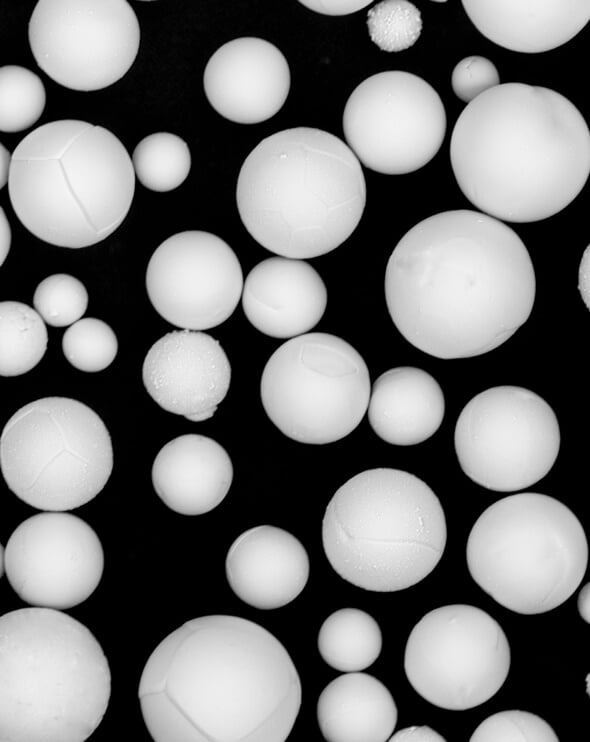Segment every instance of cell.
I'll use <instances>...</instances> for the list:
<instances>
[{"instance_id":"7a4b0ae2","label":"cell","mask_w":590,"mask_h":742,"mask_svg":"<svg viewBox=\"0 0 590 742\" xmlns=\"http://www.w3.org/2000/svg\"><path fill=\"white\" fill-rule=\"evenodd\" d=\"M155 742H284L302 688L281 642L241 617L186 621L149 656L139 681Z\"/></svg>"},{"instance_id":"4316f807","label":"cell","mask_w":590,"mask_h":742,"mask_svg":"<svg viewBox=\"0 0 590 742\" xmlns=\"http://www.w3.org/2000/svg\"><path fill=\"white\" fill-rule=\"evenodd\" d=\"M131 160L138 181L154 192L178 188L188 177L192 162L186 141L170 132H156L141 139Z\"/></svg>"},{"instance_id":"2e32d148","label":"cell","mask_w":590,"mask_h":742,"mask_svg":"<svg viewBox=\"0 0 590 742\" xmlns=\"http://www.w3.org/2000/svg\"><path fill=\"white\" fill-rule=\"evenodd\" d=\"M145 284L152 306L164 320L193 331L225 322L244 285L232 248L201 230L179 232L163 241L149 260Z\"/></svg>"},{"instance_id":"8992f818","label":"cell","mask_w":590,"mask_h":742,"mask_svg":"<svg viewBox=\"0 0 590 742\" xmlns=\"http://www.w3.org/2000/svg\"><path fill=\"white\" fill-rule=\"evenodd\" d=\"M12 208L38 239L79 249L109 237L124 221L135 192L125 146L110 130L82 120L43 124L12 153Z\"/></svg>"},{"instance_id":"52a82bcc","label":"cell","mask_w":590,"mask_h":742,"mask_svg":"<svg viewBox=\"0 0 590 742\" xmlns=\"http://www.w3.org/2000/svg\"><path fill=\"white\" fill-rule=\"evenodd\" d=\"M447 526L433 490L393 468L360 472L329 501L322 543L334 571L372 592H396L426 578L446 546Z\"/></svg>"},{"instance_id":"30bf717a","label":"cell","mask_w":590,"mask_h":742,"mask_svg":"<svg viewBox=\"0 0 590 742\" xmlns=\"http://www.w3.org/2000/svg\"><path fill=\"white\" fill-rule=\"evenodd\" d=\"M371 392L367 365L345 340L328 333L291 338L271 355L260 383L268 418L290 439L336 442L363 419Z\"/></svg>"},{"instance_id":"603a6c76","label":"cell","mask_w":590,"mask_h":742,"mask_svg":"<svg viewBox=\"0 0 590 742\" xmlns=\"http://www.w3.org/2000/svg\"><path fill=\"white\" fill-rule=\"evenodd\" d=\"M368 419L385 442L411 446L429 439L441 426L445 398L428 372L411 366L389 369L374 382Z\"/></svg>"},{"instance_id":"5bb4252c","label":"cell","mask_w":590,"mask_h":742,"mask_svg":"<svg viewBox=\"0 0 590 742\" xmlns=\"http://www.w3.org/2000/svg\"><path fill=\"white\" fill-rule=\"evenodd\" d=\"M446 112L435 89L405 71H384L362 81L343 112L348 147L367 168L386 175L419 170L439 151Z\"/></svg>"},{"instance_id":"8fae6325","label":"cell","mask_w":590,"mask_h":742,"mask_svg":"<svg viewBox=\"0 0 590 742\" xmlns=\"http://www.w3.org/2000/svg\"><path fill=\"white\" fill-rule=\"evenodd\" d=\"M454 445L461 469L473 482L512 492L548 474L559 453L560 428L551 406L535 392L496 386L462 409Z\"/></svg>"},{"instance_id":"d590c367","label":"cell","mask_w":590,"mask_h":742,"mask_svg":"<svg viewBox=\"0 0 590 742\" xmlns=\"http://www.w3.org/2000/svg\"><path fill=\"white\" fill-rule=\"evenodd\" d=\"M578 288L583 301L589 308V246H587L579 267Z\"/></svg>"},{"instance_id":"1f68e13d","label":"cell","mask_w":590,"mask_h":742,"mask_svg":"<svg viewBox=\"0 0 590 742\" xmlns=\"http://www.w3.org/2000/svg\"><path fill=\"white\" fill-rule=\"evenodd\" d=\"M470 742H558L552 727L541 717L521 710H507L486 718Z\"/></svg>"},{"instance_id":"f1b7e54d","label":"cell","mask_w":590,"mask_h":742,"mask_svg":"<svg viewBox=\"0 0 590 742\" xmlns=\"http://www.w3.org/2000/svg\"><path fill=\"white\" fill-rule=\"evenodd\" d=\"M62 351L76 369L94 373L106 369L118 352V340L104 321L87 317L70 325L62 338Z\"/></svg>"},{"instance_id":"ac0fdd59","label":"cell","mask_w":590,"mask_h":742,"mask_svg":"<svg viewBox=\"0 0 590 742\" xmlns=\"http://www.w3.org/2000/svg\"><path fill=\"white\" fill-rule=\"evenodd\" d=\"M290 69L271 42L241 37L220 46L208 60L203 87L212 108L239 124H257L273 117L290 90Z\"/></svg>"},{"instance_id":"9c48e42d","label":"cell","mask_w":590,"mask_h":742,"mask_svg":"<svg viewBox=\"0 0 590 742\" xmlns=\"http://www.w3.org/2000/svg\"><path fill=\"white\" fill-rule=\"evenodd\" d=\"M0 466L8 488L27 505L69 511L87 504L108 482L111 436L86 404L58 396L37 399L5 424Z\"/></svg>"},{"instance_id":"cb8c5ba5","label":"cell","mask_w":590,"mask_h":742,"mask_svg":"<svg viewBox=\"0 0 590 742\" xmlns=\"http://www.w3.org/2000/svg\"><path fill=\"white\" fill-rule=\"evenodd\" d=\"M397 707L375 677L348 672L332 680L317 702V720L328 742H385L397 722Z\"/></svg>"},{"instance_id":"484cf974","label":"cell","mask_w":590,"mask_h":742,"mask_svg":"<svg viewBox=\"0 0 590 742\" xmlns=\"http://www.w3.org/2000/svg\"><path fill=\"white\" fill-rule=\"evenodd\" d=\"M45 321L35 309L18 301L0 304V375L27 373L43 358L48 344Z\"/></svg>"},{"instance_id":"3957f363","label":"cell","mask_w":590,"mask_h":742,"mask_svg":"<svg viewBox=\"0 0 590 742\" xmlns=\"http://www.w3.org/2000/svg\"><path fill=\"white\" fill-rule=\"evenodd\" d=\"M465 197L500 221L529 223L566 208L590 172V133L581 112L541 86L504 83L468 103L450 141Z\"/></svg>"},{"instance_id":"4dcf8cb0","label":"cell","mask_w":590,"mask_h":742,"mask_svg":"<svg viewBox=\"0 0 590 742\" xmlns=\"http://www.w3.org/2000/svg\"><path fill=\"white\" fill-rule=\"evenodd\" d=\"M33 306L48 325L70 326L86 312L88 292L76 277L63 273L53 274L37 285Z\"/></svg>"},{"instance_id":"ba28073f","label":"cell","mask_w":590,"mask_h":742,"mask_svg":"<svg viewBox=\"0 0 590 742\" xmlns=\"http://www.w3.org/2000/svg\"><path fill=\"white\" fill-rule=\"evenodd\" d=\"M466 560L476 584L523 615L551 611L573 595L588 563L575 514L559 500L519 493L490 505L474 523Z\"/></svg>"},{"instance_id":"d6986e66","label":"cell","mask_w":590,"mask_h":742,"mask_svg":"<svg viewBox=\"0 0 590 742\" xmlns=\"http://www.w3.org/2000/svg\"><path fill=\"white\" fill-rule=\"evenodd\" d=\"M309 558L302 543L279 527L260 525L240 534L226 560L227 581L244 603L273 610L292 602L309 577Z\"/></svg>"},{"instance_id":"5b68a950","label":"cell","mask_w":590,"mask_h":742,"mask_svg":"<svg viewBox=\"0 0 590 742\" xmlns=\"http://www.w3.org/2000/svg\"><path fill=\"white\" fill-rule=\"evenodd\" d=\"M110 695L108 660L81 622L33 606L1 616V742H83Z\"/></svg>"},{"instance_id":"d6a6232c","label":"cell","mask_w":590,"mask_h":742,"mask_svg":"<svg viewBox=\"0 0 590 742\" xmlns=\"http://www.w3.org/2000/svg\"><path fill=\"white\" fill-rule=\"evenodd\" d=\"M500 77L496 66L482 56H468L454 67L451 85L454 94L470 103L484 92L498 86Z\"/></svg>"},{"instance_id":"7c38bea8","label":"cell","mask_w":590,"mask_h":742,"mask_svg":"<svg viewBox=\"0 0 590 742\" xmlns=\"http://www.w3.org/2000/svg\"><path fill=\"white\" fill-rule=\"evenodd\" d=\"M508 639L484 610L451 604L429 611L408 637L404 669L413 689L432 705L453 711L491 699L510 669Z\"/></svg>"},{"instance_id":"9a60e30c","label":"cell","mask_w":590,"mask_h":742,"mask_svg":"<svg viewBox=\"0 0 590 742\" xmlns=\"http://www.w3.org/2000/svg\"><path fill=\"white\" fill-rule=\"evenodd\" d=\"M5 573L18 597L33 607L65 610L92 595L104 569L102 544L92 527L66 512L33 515L1 545Z\"/></svg>"},{"instance_id":"4fadbf2b","label":"cell","mask_w":590,"mask_h":742,"mask_svg":"<svg viewBox=\"0 0 590 742\" xmlns=\"http://www.w3.org/2000/svg\"><path fill=\"white\" fill-rule=\"evenodd\" d=\"M140 38L139 21L126 0H39L28 24L37 65L74 91L101 90L124 77Z\"/></svg>"},{"instance_id":"f546056e","label":"cell","mask_w":590,"mask_h":742,"mask_svg":"<svg viewBox=\"0 0 590 742\" xmlns=\"http://www.w3.org/2000/svg\"><path fill=\"white\" fill-rule=\"evenodd\" d=\"M368 33L382 51L400 52L413 46L422 31L419 9L406 0H384L367 13Z\"/></svg>"},{"instance_id":"6da1fadb","label":"cell","mask_w":590,"mask_h":742,"mask_svg":"<svg viewBox=\"0 0 590 742\" xmlns=\"http://www.w3.org/2000/svg\"><path fill=\"white\" fill-rule=\"evenodd\" d=\"M385 299L401 335L439 359L488 353L529 318L536 279L529 252L502 221L472 210L413 226L387 262Z\"/></svg>"},{"instance_id":"74e56055","label":"cell","mask_w":590,"mask_h":742,"mask_svg":"<svg viewBox=\"0 0 590 742\" xmlns=\"http://www.w3.org/2000/svg\"><path fill=\"white\" fill-rule=\"evenodd\" d=\"M577 607L579 614L583 620H585L587 623L590 622V584L586 583L585 586L581 589L578 599H577Z\"/></svg>"},{"instance_id":"d4e9b609","label":"cell","mask_w":590,"mask_h":742,"mask_svg":"<svg viewBox=\"0 0 590 742\" xmlns=\"http://www.w3.org/2000/svg\"><path fill=\"white\" fill-rule=\"evenodd\" d=\"M317 646L322 659L340 672H358L371 666L382 649L376 620L357 608L329 615L320 627Z\"/></svg>"},{"instance_id":"836d02e7","label":"cell","mask_w":590,"mask_h":742,"mask_svg":"<svg viewBox=\"0 0 590 742\" xmlns=\"http://www.w3.org/2000/svg\"><path fill=\"white\" fill-rule=\"evenodd\" d=\"M299 3L319 14L344 16L365 8L372 0H303Z\"/></svg>"},{"instance_id":"e0dca14e","label":"cell","mask_w":590,"mask_h":742,"mask_svg":"<svg viewBox=\"0 0 590 742\" xmlns=\"http://www.w3.org/2000/svg\"><path fill=\"white\" fill-rule=\"evenodd\" d=\"M142 380L150 397L165 411L193 422L213 417L229 390L231 366L212 336L174 330L147 352Z\"/></svg>"},{"instance_id":"44dd1931","label":"cell","mask_w":590,"mask_h":742,"mask_svg":"<svg viewBox=\"0 0 590 742\" xmlns=\"http://www.w3.org/2000/svg\"><path fill=\"white\" fill-rule=\"evenodd\" d=\"M461 3L484 37L520 53H542L564 45L590 19L589 0H463Z\"/></svg>"},{"instance_id":"e575fe53","label":"cell","mask_w":590,"mask_h":742,"mask_svg":"<svg viewBox=\"0 0 590 742\" xmlns=\"http://www.w3.org/2000/svg\"><path fill=\"white\" fill-rule=\"evenodd\" d=\"M390 742H445L446 739L434 729L423 726H410L399 730L389 738Z\"/></svg>"},{"instance_id":"8d00e7d4","label":"cell","mask_w":590,"mask_h":742,"mask_svg":"<svg viewBox=\"0 0 590 742\" xmlns=\"http://www.w3.org/2000/svg\"><path fill=\"white\" fill-rule=\"evenodd\" d=\"M11 228L8 219L5 215L3 208L1 207V219H0V263L4 264L5 259L9 253L11 247Z\"/></svg>"},{"instance_id":"277c9868","label":"cell","mask_w":590,"mask_h":742,"mask_svg":"<svg viewBox=\"0 0 590 742\" xmlns=\"http://www.w3.org/2000/svg\"><path fill=\"white\" fill-rule=\"evenodd\" d=\"M236 202L267 250L294 259L327 254L358 226L366 204L361 164L337 136L296 127L264 138L244 160Z\"/></svg>"},{"instance_id":"7402d4cb","label":"cell","mask_w":590,"mask_h":742,"mask_svg":"<svg viewBox=\"0 0 590 742\" xmlns=\"http://www.w3.org/2000/svg\"><path fill=\"white\" fill-rule=\"evenodd\" d=\"M151 478L168 508L196 516L210 512L224 500L232 484L233 466L227 451L214 439L184 434L160 449Z\"/></svg>"},{"instance_id":"83f0119b","label":"cell","mask_w":590,"mask_h":742,"mask_svg":"<svg viewBox=\"0 0 590 742\" xmlns=\"http://www.w3.org/2000/svg\"><path fill=\"white\" fill-rule=\"evenodd\" d=\"M46 104L40 77L26 67L6 65L0 69V130L17 133L34 125Z\"/></svg>"},{"instance_id":"ffe728a7","label":"cell","mask_w":590,"mask_h":742,"mask_svg":"<svg viewBox=\"0 0 590 742\" xmlns=\"http://www.w3.org/2000/svg\"><path fill=\"white\" fill-rule=\"evenodd\" d=\"M327 289L302 259L275 256L255 265L246 277L242 307L261 333L280 339L310 331L327 306Z\"/></svg>"},{"instance_id":"f35d334b","label":"cell","mask_w":590,"mask_h":742,"mask_svg":"<svg viewBox=\"0 0 590 742\" xmlns=\"http://www.w3.org/2000/svg\"><path fill=\"white\" fill-rule=\"evenodd\" d=\"M12 154L3 144L0 147V187L3 188L8 184L9 173L11 168Z\"/></svg>"}]
</instances>
